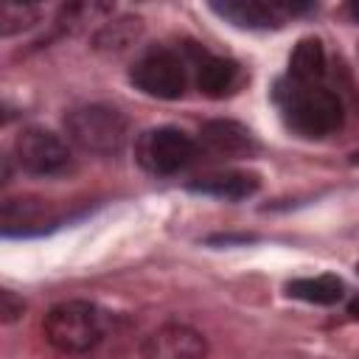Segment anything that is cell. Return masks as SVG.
Segmentation results:
<instances>
[{
	"label": "cell",
	"instance_id": "1",
	"mask_svg": "<svg viewBox=\"0 0 359 359\" xmlns=\"http://www.w3.org/2000/svg\"><path fill=\"white\" fill-rule=\"evenodd\" d=\"M278 101L283 107L286 123L303 137H325L337 132L345 121V107L339 95L320 84H297L292 79L280 81Z\"/></svg>",
	"mask_w": 359,
	"mask_h": 359
},
{
	"label": "cell",
	"instance_id": "2",
	"mask_svg": "<svg viewBox=\"0 0 359 359\" xmlns=\"http://www.w3.org/2000/svg\"><path fill=\"white\" fill-rule=\"evenodd\" d=\"M42 334L59 353H87L104 337V311L87 300L56 303L42 320Z\"/></svg>",
	"mask_w": 359,
	"mask_h": 359
},
{
	"label": "cell",
	"instance_id": "3",
	"mask_svg": "<svg viewBox=\"0 0 359 359\" xmlns=\"http://www.w3.org/2000/svg\"><path fill=\"white\" fill-rule=\"evenodd\" d=\"M65 132L70 143L90 154H115L126 146L129 121L123 112L107 104H84L67 112Z\"/></svg>",
	"mask_w": 359,
	"mask_h": 359
},
{
	"label": "cell",
	"instance_id": "4",
	"mask_svg": "<svg viewBox=\"0 0 359 359\" xmlns=\"http://www.w3.org/2000/svg\"><path fill=\"white\" fill-rule=\"evenodd\" d=\"M135 157L149 174L168 177L194 163L196 143L191 135H185L177 126H157V129H146L137 137Z\"/></svg>",
	"mask_w": 359,
	"mask_h": 359
},
{
	"label": "cell",
	"instance_id": "5",
	"mask_svg": "<svg viewBox=\"0 0 359 359\" xmlns=\"http://www.w3.org/2000/svg\"><path fill=\"white\" fill-rule=\"evenodd\" d=\"M129 79L132 84L151 95V98H163V101H174L185 93V84H188V67L182 62L180 53L174 50H165V48H157V50H149L143 53L132 70H129Z\"/></svg>",
	"mask_w": 359,
	"mask_h": 359
},
{
	"label": "cell",
	"instance_id": "6",
	"mask_svg": "<svg viewBox=\"0 0 359 359\" xmlns=\"http://www.w3.org/2000/svg\"><path fill=\"white\" fill-rule=\"evenodd\" d=\"M14 160L22 171L34 174V177H56L65 174L73 163L67 143L53 135L50 129H39V126H28L17 135L14 140Z\"/></svg>",
	"mask_w": 359,
	"mask_h": 359
},
{
	"label": "cell",
	"instance_id": "7",
	"mask_svg": "<svg viewBox=\"0 0 359 359\" xmlns=\"http://www.w3.org/2000/svg\"><path fill=\"white\" fill-rule=\"evenodd\" d=\"M140 353L143 359H205L208 339L191 325L165 323L143 339Z\"/></svg>",
	"mask_w": 359,
	"mask_h": 359
},
{
	"label": "cell",
	"instance_id": "8",
	"mask_svg": "<svg viewBox=\"0 0 359 359\" xmlns=\"http://www.w3.org/2000/svg\"><path fill=\"white\" fill-rule=\"evenodd\" d=\"M210 8L230 20L238 28H278L283 17L292 11H309V3H278V0H224V3H210Z\"/></svg>",
	"mask_w": 359,
	"mask_h": 359
},
{
	"label": "cell",
	"instance_id": "9",
	"mask_svg": "<svg viewBox=\"0 0 359 359\" xmlns=\"http://www.w3.org/2000/svg\"><path fill=\"white\" fill-rule=\"evenodd\" d=\"M199 140L208 151L213 154H224V157H238V154H250L255 149L252 132L247 126H241L238 121H227V118H216L208 121L199 132Z\"/></svg>",
	"mask_w": 359,
	"mask_h": 359
},
{
	"label": "cell",
	"instance_id": "10",
	"mask_svg": "<svg viewBox=\"0 0 359 359\" xmlns=\"http://www.w3.org/2000/svg\"><path fill=\"white\" fill-rule=\"evenodd\" d=\"M188 188L194 194H202V196L236 202V199H247L258 191V177L247 174V171H216V174L194 180Z\"/></svg>",
	"mask_w": 359,
	"mask_h": 359
},
{
	"label": "cell",
	"instance_id": "11",
	"mask_svg": "<svg viewBox=\"0 0 359 359\" xmlns=\"http://www.w3.org/2000/svg\"><path fill=\"white\" fill-rule=\"evenodd\" d=\"M238 79H241V70L233 59L210 56V53H202L196 59V87L208 98H224L227 93L236 90Z\"/></svg>",
	"mask_w": 359,
	"mask_h": 359
},
{
	"label": "cell",
	"instance_id": "12",
	"mask_svg": "<svg viewBox=\"0 0 359 359\" xmlns=\"http://www.w3.org/2000/svg\"><path fill=\"white\" fill-rule=\"evenodd\" d=\"M325 73V50L323 42L314 36H306L294 45L289 56V79L297 84H314Z\"/></svg>",
	"mask_w": 359,
	"mask_h": 359
},
{
	"label": "cell",
	"instance_id": "13",
	"mask_svg": "<svg viewBox=\"0 0 359 359\" xmlns=\"http://www.w3.org/2000/svg\"><path fill=\"white\" fill-rule=\"evenodd\" d=\"M286 292L297 300L317 303V306H331L342 297V280L337 275H317V278H297L286 286Z\"/></svg>",
	"mask_w": 359,
	"mask_h": 359
},
{
	"label": "cell",
	"instance_id": "14",
	"mask_svg": "<svg viewBox=\"0 0 359 359\" xmlns=\"http://www.w3.org/2000/svg\"><path fill=\"white\" fill-rule=\"evenodd\" d=\"M140 34V20L137 17H118L109 20L98 34H95V48L104 50H123L126 45H132Z\"/></svg>",
	"mask_w": 359,
	"mask_h": 359
},
{
	"label": "cell",
	"instance_id": "15",
	"mask_svg": "<svg viewBox=\"0 0 359 359\" xmlns=\"http://www.w3.org/2000/svg\"><path fill=\"white\" fill-rule=\"evenodd\" d=\"M42 17V8L34 3H3L0 6V34L14 36L34 28Z\"/></svg>",
	"mask_w": 359,
	"mask_h": 359
},
{
	"label": "cell",
	"instance_id": "16",
	"mask_svg": "<svg viewBox=\"0 0 359 359\" xmlns=\"http://www.w3.org/2000/svg\"><path fill=\"white\" fill-rule=\"evenodd\" d=\"M22 309H25L22 297H17V294L8 292V289L0 292V314H3V323H14V320L22 314Z\"/></svg>",
	"mask_w": 359,
	"mask_h": 359
},
{
	"label": "cell",
	"instance_id": "17",
	"mask_svg": "<svg viewBox=\"0 0 359 359\" xmlns=\"http://www.w3.org/2000/svg\"><path fill=\"white\" fill-rule=\"evenodd\" d=\"M348 14L359 22V0H351V3H348Z\"/></svg>",
	"mask_w": 359,
	"mask_h": 359
},
{
	"label": "cell",
	"instance_id": "18",
	"mask_svg": "<svg viewBox=\"0 0 359 359\" xmlns=\"http://www.w3.org/2000/svg\"><path fill=\"white\" fill-rule=\"evenodd\" d=\"M348 314L359 317V297H356V300H351V306H348Z\"/></svg>",
	"mask_w": 359,
	"mask_h": 359
},
{
	"label": "cell",
	"instance_id": "19",
	"mask_svg": "<svg viewBox=\"0 0 359 359\" xmlns=\"http://www.w3.org/2000/svg\"><path fill=\"white\" fill-rule=\"evenodd\" d=\"M351 163H359V151H353V154H351Z\"/></svg>",
	"mask_w": 359,
	"mask_h": 359
},
{
	"label": "cell",
	"instance_id": "20",
	"mask_svg": "<svg viewBox=\"0 0 359 359\" xmlns=\"http://www.w3.org/2000/svg\"><path fill=\"white\" fill-rule=\"evenodd\" d=\"M356 272H359V264H356Z\"/></svg>",
	"mask_w": 359,
	"mask_h": 359
}]
</instances>
